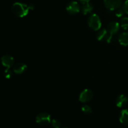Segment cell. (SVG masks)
<instances>
[{
	"mask_svg": "<svg viewBox=\"0 0 128 128\" xmlns=\"http://www.w3.org/2000/svg\"><path fill=\"white\" fill-rule=\"evenodd\" d=\"M96 38L98 41H106L107 42H111L112 40V36H111L107 30L102 29L99 30L96 34Z\"/></svg>",
	"mask_w": 128,
	"mask_h": 128,
	"instance_id": "obj_4",
	"label": "cell"
},
{
	"mask_svg": "<svg viewBox=\"0 0 128 128\" xmlns=\"http://www.w3.org/2000/svg\"><path fill=\"white\" fill-rule=\"evenodd\" d=\"M80 1H81V2H82V3L84 4V3H86V2H90V0H80Z\"/></svg>",
	"mask_w": 128,
	"mask_h": 128,
	"instance_id": "obj_21",
	"label": "cell"
},
{
	"mask_svg": "<svg viewBox=\"0 0 128 128\" xmlns=\"http://www.w3.org/2000/svg\"><path fill=\"white\" fill-rule=\"evenodd\" d=\"M88 23L90 28L94 31H99L101 28V20L96 14H92L90 15L88 20Z\"/></svg>",
	"mask_w": 128,
	"mask_h": 128,
	"instance_id": "obj_2",
	"label": "cell"
},
{
	"mask_svg": "<svg viewBox=\"0 0 128 128\" xmlns=\"http://www.w3.org/2000/svg\"><path fill=\"white\" fill-rule=\"evenodd\" d=\"M93 10V6L92 4L90 3V2H86V3L83 4L81 8V11H82L83 14H88L91 13V12Z\"/></svg>",
	"mask_w": 128,
	"mask_h": 128,
	"instance_id": "obj_13",
	"label": "cell"
},
{
	"mask_svg": "<svg viewBox=\"0 0 128 128\" xmlns=\"http://www.w3.org/2000/svg\"><path fill=\"white\" fill-rule=\"evenodd\" d=\"M120 121L124 124H128V110H123L121 111L120 116Z\"/></svg>",
	"mask_w": 128,
	"mask_h": 128,
	"instance_id": "obj_14",
	"label": "cell"
},
{
	"mask_svg": "<svg viewBox=\"0 0 128 128\" xmlns=\"http://www.w3.org/2000/svg\"><path fill=\"white\" fill-rule=\"evenodd\" d=\"M121 26L124 30H128V18H123L121 20Z\"/></svg>",
	"mask_w": 128,
	"mask_h": 128,
	"instance_id": "obj_15",
	"label": "cell"
},
{
	"mask_svg": "<svg viewBox=\"0 0 128 128\" xmlns=\"http://www.w3.org/2000/svg\"><path fill=\"white\" fill-rule=\"evenodd\" d=\"M128 102V98L127 96L124 94H121L117 98L116 100V104L118 108H123L126 106Z\"/></svg>",
	"mask_w": 128,
	"mask_h": 128,
	"instance_id": "obj_11",
	"label": "cell"
},
{
	"mask_svg": "<svg viewBox=\"0 0 128 128\" xmlns=\"http://www.w3.org/2000/svg\"><path fill=\"white\" fill-rule=\"evenodd\" d=\"M81 110H82V112L85 114H91L92 112V109L90 107V106L87 104H84L82 106L81 108Z\"/></svg>",
	"mask_w": 128,
	"mask_h": 128,
	"instance_id": "obj_16",
	"label": "cell"
},
{
	"mask_svg": "<svg viewBox=\"0 0 128 128\" xmlns=\"http://www.w3.org/2000/svg\"><path fill=\"white\" fill-rule=\"evenodd\" d=\"M51 124H52V126L54 128H61V123L59 120H52L51 121Z\"/></svg>",
	"mask_w": 128,
	"mask_h": 128,
	"instance_id": "obj_18",
	"label": "cell"
},
{
	"mask_svg": "<svg viewBox=\"0 0 128 128\" xmlns=\"http://www.w3.org/2000/svg\"><path fill=\"white\" fill-rule=\"evenodd\" d=\"M92 97H93V94H92V91L88 89H86L81 92L80 98H79V100L81 102L86 103V102L91 101L92 99Z\"/></svg>",
	"mask_w": 128,
	"mask_h": 128,
	"instance_id": "obj_6",
	"label": "cell"
},
{
	"mask_svg": "<svg viewBox=\"0 0 128 128\" xmlns=\"http://www.w3.org/2000/svg\"><path fill=\"white\" fill-rule=\"evenodd\" d=\"M11 10H12V13L15 16L17 17L23 18L28 14L29 11L31 10H30V5L17 2L13 4Z\"/></svg>",
	"mask_w": 128,
	"mask_h": 128,
	"instance_id": "obj_1",
	"label": "cell"
},
{
	"mask_svg": "<svg viewBox=\"0 0 128 128\" xmlns=\"http://www.w3.org/2000/svg\"><path fill=\"white\" fill-rule=\"evenodd\" d=\"M80 6L76 1H71L66 6V11L70 14H75L80 11Z\"/></svg>",
	"mask_w": 128,
	"mask_h": 128,
	"instance_id": "obj_7",
	"label": "cell"
},
{
	"mask_svg": "<svg viewBox=\"0 0 128 128\" xmlns=\"http://www.w3.org/2000/svg\"><path fill=\"white\" fill-rule=\"evenodd\" d=\"M36 122L41 126H46L51 122V116L47 112H41L36 117Z\"/></svg>",
	"mask_w": 128,
	"mask_h": 128,
	"instance_id": "obj_3",
	"label": "cell"
},
{
	"mask_svg": "<svg viewBox=\"0 0 128 128\" xmlns=\"http://www.w3.org/2000/svg\"><path fill=\"white\" fill-rule=\"evenodd\" d=\"M122 0H104V4L107 9L114 11L121 7Z\"/></svg>",
	"mask_w": 128,
	"mask_h": 128,
	"instance_id": "obj_5",
	"label": "cell"
},
{
	"mask_svg": "<svg viewBox=\"0 0 128 128\" xmlns=\"http://www.w3.org/2000/svg\"><path fill=\"white\" fill-rule=\"evenodd\" d=\"M1 61L2 64L4 67H6V68H11L13 66L14 62V60L13 58L8 54L4 55L1 58Z\"/></svg>",
	"mask_w": 128,
	"mask_h": 128,
	"instance_id": "obj_8",
	"label": "cell"
},
{
	"mask_svg": "<svg viewBox=\"0 0 128 128\" xmlns=\"http://www.w3.org/2000/svg\"><path fill=\"white\" fill-rule=\"evenodd\" d=\"M123 7H124V9L125 13L128 14V0L125 1L124 4L123 5Z\"/></svg>",
	"mask_w": 128,
	"mask_h": 128,
	"instance_id": "obj_20",
	"label": "cell"
},
{
	"mask_svg": "<svg viewBox=\"0 0 128 128\" xmlns=\"http://www.w3.org/2000/svg\"><path fill=\"white\" fill-rule=\"evenodd\" d=\"M120 30V24L116 21H112L108 24L107 28V30L109 33L113 36L114 34L117 33Z\"/></svg>",
	"mask_w": 128,
	"mask_h": 128,
	"instance_id": "obj_9",
	"label": "cell"
},
{
	"mask_svg": "<svg viewBox=\"0 0 128 128\" xmlns=\"http://www.w3.org/2000/svg\"><path fill=\"white\" fill-rule=\"evenodd\" d=\"M120 44L124 46H128V32H122L118 38Z\"/></svg>",
	"mask_w": 128,
	"mask_h": 128,
	"instance_id": "obj_12",
	"label": "cell"
},
{
	"mask_svg": "<svg viewBox=\"0 0 128 128\" xmlns=\"http://www.w3.org/2000/svg\"><path fill=\"white\" fill-rule=\"evenodd\" d=\"M125 13V11H124V9L123 6L122 7H120L118 9L116 10V16L117 17L120 18L121 16H122L124 15V14Z\"/></svg>",
	"mask_w": 128,
	"mask_h": 128,
	"instance_id": "obj_17",
	"label": "cell"
},
{
	"mask_svg": "<svg viewBox=\"0 0 128 128\" xmlns=\"http://www.w3.org/2000/svg\"><path fill=\"white\" fill-rule=\"evenodd\" d=\"M27 68V66L25 64L20 62L14 66L13 71L14 72V73L17 74H21L26 72Z\"/></svg>",
	"mask_w": 128,
	"mask_h": 128,
	"instance_id": "obj_10",
	"label": "cell"
},
{
	"mask_svg": "<svg viewBox=\"0 0 128 128\" xmlns=\"http://www.w3.org/2000/svg\"><path fill=\"white\" fill-rule=\"evenodd\" d=\"M12 76V71L10 68H7L4 71V77L6 79H11Z\"/></svg>",
	"mask_w": 128,
	"mask_h": 128,
	"instance_id": "obj_19",
	"label": "cell"
}]
</instances>
